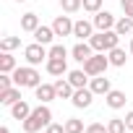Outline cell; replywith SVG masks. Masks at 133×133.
<instances>
[{
  "instance_id": "obj_26",
  "label": "cell",
  "mask_w": 133,
  "mask_h": 133,
  "mask_svg": "<svg viewBox=\"0 0 133 133\" xmlns=\"http://www.w3.org/2000/svg\"><path fill=\"white\" fill-rule=\"evenodd\" d=\"M60 8H63V13H76L84 8V0H60Z\"/></svg>"
},
{
  "instance_id": "obj_38",
  "label": "cell",
  "mask_w": 133,
  "mask_h": 133,
  "mask_svg": "<svg viewBox=\"0 0 133 133\" xmlns=\"http://www.w3.org/2000/svg\"><path fill=\"white\" fill-rule=\"evenodd\" d=\"M128 133H133V130H128Z\"/></svg>"
},
{
  "instance_id": "obj_2",
  "label": "cell",
  "mask_w": 133,
  "mask_h": 133,
  "mask_svg": "<svg viewBox=\"0 0 133 133\" xmlns=\"http://www.w3.org/2000/svg\"><path fill=\"white\" fill-rule=\"evenodd\" d=\"M11 76H13V84L21 86V89H37V86L42 84V76L37 73L34 65H18Z\"/></svg>"
},
{
  "instance_id": "obj_21",
  "label": "cell",
  "mask_w": 133,
  "mask_h": 133,
  "mask_svg": "<svg viewBox=\"0 0 133 133\" xmlns=\"http://www.w3.org/2000/svg\"><path fill=\"white\" fill-rule=\"evenodd\" d=\"M18 68V65H16V57L11 55V52H3V55H0V73H13Z\"/></svg>"
},
{
  "instance_id": "obj_7",
  "label": "cell",
  "mask_w": 133,
  "mask_h": 133,
  "mask_svg": "<svg viewBox=\"0 0 133 133\" xmlns=\"http://www.w3.org/2000/svg\"><path fill=\"white\" fill-rule=\"evenodd\" d=\"M91 99H94V91H91L89 86H84V89H76V91H73L71 104L78 107V110H86V107H91Z\"/></svg>"
},
{
  "instance_id": "obj_20",
  "label": "cell",
  "mask_w": 133,
  "mask_h": 133,
  "mask_svg": "<svg viewBox=\"0 0 133 133\" xmlns=\"http://www.w3.org/2000/svg\"><path fill=\"white\" fill-rule=\"evenodd\" d=\"M89 78H91V76H89L86 71H71V73H68V81L73 84V89H84V86L89 84Z\"/></svg>"
},
{
  "instance_id": "obj_17",
  "label": "cell",
  "mask_w": 133,
  "mask_h": 133,
  "mask_svg": "<svg viewBox=\"0 0 133 133\" xmlns=\"http://www.w3.org/2000/svg\"><path fill=\"white\" fill-rule=\"evenodd\" d=\"M55 91H57V97H60V99H71L76 89H73V84H71L68 78H63V76H60V78L55 81Z\"/></svg>"
},
{
  "instance_id": "obj_13",
  "label": "cell",
  "mask_w": 133,
  "mask_h": 133,
  "mask_svg": "<svg viewBox=\"0 0 133 133\" xmlns=\"http://www.w3.org/2000/svg\"><path fill=\"white\" fill-rule=\"evenodd\" d=\"M71 55H73V60H78V63H86V60L94 55V50H91V44H89V42H78V44L71 50Z\"/></svg>"
},
{
  "instance_id": "obj_19",
  "label": "cell",
  "mask_w": 133,
  "mask_h": 133,
  "mask_svg": "<svg viewBox=\"0 0 133 133\" xmlns=\"http://www.w3.org/2000/svg\"><path fill=\"white\" fill-rule=\"evenodd\" d=\"M39 26H42V24H39V16H37V13H24V16H21V29H24V31L34 34Z\"/></svg>"
},
{
  "instance_id": "obj_27",
  "label": "cell",
  "mask_w": 133,
  "mask_h": 133,
  "mask_svg": "<svg viewBox=\"0 0 133 133\" xmlns=\"http://www.w3.org/2000/svg\"><path fill=\"white\" fill-rule=\"evenodd\" d=\"M107 130H110V133H125V130H128V125H125V120H123V117H112V120L107 123Z\"/></svg>"
},
{
  "instance_id": "obj_6",
  "label": "cell",
  "mask_w": 133,
  "mask_h": 133,
  "mask_svg": "<svg viewBox=\"0 0 133 133\" xmlns=\"http://www.w3.org/2000/svg\"><path fill=\"white\" fill-rule=\"evenodd\" d=\"M91 24H94V29H99V31H110V29H115V16L110 13V11H97L94 13V18H91Z\"/></svg>"
},
{
  "instance_id": "obj_9",
  "label": "cell",
  "mask_w": 133,
  "mask_h": 133,
  "mask_svg": "<svg viewBox=\"0 0 133 133\" xmlns=\"http://www.w3.org/2000/svg\"><path fill=\"white\" fill-rule=\"evenodd\" d=\"M91 34H94V24H91V21H86V18L76 21V26H73V37H76L78 42H89Z\"/></svg>"
},
{
  "instance_id": "obj_28",
  "label": "cell",
  "mask_w": 133,
  "mask_h": 133,
  "mask_svg": "<svg viewBox=\"0 0 133 133\" xmlns=\"http://www.w3.org/2000/svg\"><path fill=\"white\" fill-rule=\"evenodd\" d=\"M50 57H55V60H68V50H65L63 44H52V47H50Z\"/></svg>"
},
{
  "instance_id": "obj_3",
  "label": "cell",
  "mask_w": 133,
  "mask_h": 133,
  "mask_svg": "<svg viewBox=\"0 0 133 133\" xmlns=\"http://www.w3.org/2000/svg\"><path fill=\"white\" fill-rule=\"evenodd\" d=\"M89 44H91L94 52H110V50L120 47V34H117L115 29H110V31H97V34H91Z\"/></svg>"
},
{
  "instance_id": "obj_36",
  "label": "cell",
  "mask_w": 133,
  "mask_h": 133,
  "mask_svg": "<svg viewBox=\"0 0 133 133\" xmlns=\"http://www.w3.org/2000/svg\"><path fill=\"white\" fill-rule=\"evenodd\" d=\"M130 52H133V39H130Z\"/></svg>"
},
{
  "instance_id": "obj_14",
  "label": "cell",
  "mask_w": 133,
  "mask_h": 133,
  "mask_svg": "<svg viewBox=\"0 0 133 133\" xmlns=\"http://www.w3.org/2000/svg\"><path fill=\"white\" fill-rule=\"evenodd\" d=\"M34 94H37V99L39 102H52L55 97H57V91H55V84H39L37 89H34Z\"/></svg>"
},
{
  "instance_id": "obj_11",
  "label": "cell",
  "mask_w": 133,
  "mask_h": 133,
  "mask_svg": "<svg viewBox=\"0 0 133 133\" xmlns=\"http://www.w3.org/2000/svg\"><path fill=\"white\" fill-rule=\"evenodd\" d=\"M44 68H47V73L50 76H65L68 73V60H55V57H50L47 63H44Z\"/></svg>"
},
{
  "instance_id": "obj_24",
  "label": "cell",
  "mask_w": 133,
  "mask_h": 133,
  "mask_svg": "<svg viewBox=\"0 0 133 133\" xmlns=\"http://www.w3.org/2000/svg\"><path fill=\"white\" fill-rule=\"evenodd\" d=\"M16 47H21V37H3L0 39V52H11Z\"/></svg>"
},
{
  "instance_id": "obj_16",
  "label": "cell",
  "mask_w": 133,
  "mask_h": 133,
  "mask_svg": "<svg viewBox=\"0 0 133 133\" xmlns=\"http://www.w3.org/2000/svg\"><path fill=\"white\" fill-rule=\"evenodd\" d=\"M57 34H55V29L52 26H39L37 31H34V42H39V44H52V39H55Z\"/></svg>"
},
{
  "instance_id": "obj_22",
  "label": "cell",
  "mask_w": 133,
  "mask_h": 133,
  "mask_svg": "<svg viewBox=\"0 0 133 133\" xmlns=\"http://www.w3.org/2000/svg\"><path fill=\"white\" fill-rule=\"evenodd\" d=\"M107 57H110V65H115V68H123V65H125V50L123 47H115V50H110L107 52Z\"/></svg>"
},
{
  "instance_id": "obj_15",
  "label": "cell",
  "mask_w": 133,
  "mask_h": 133,
  "mask_svg": "<svg viewBox=\"0 0 133 133\" xmlns=\"http://www.w3.org/2000/svg\"><path fill=\"white\" fill-rule=\"evenodd\" d=\"M18 99H21V86H11L5 91H0V104H5V107H13Z\"/></svg>"
},
{
  "instance_id": "obj_12",
  "label": "cell",
  "mask_w": 133,
  "mask_h": 133,
  "mask_svg": "<svg viewBox=\"0 0 133 133\" xmlns=\"http://www.w3.org/2000/svg\"><path fill=\"white\" fill-rule=\"evenodd\" d=\"M104 99H107V107H110V110H123V107H125V102H128L125 91H120V89H112Z\"/></svg>"
},
{
  "instance_id": "obj_32",
  "label": "cell",
  "mask_w": 133,
  "mask_h": 133,
  "mask_svg": "<svg viewBox=\"0 0 133 133\" xmlns=\"http://www.w3.org/2000/svg\"><path fill=\"white\" fill-rule=\"evenodd\" d=\"M120 5H123V13L133 18V0H120Z\"/></svg>"
},
{
  "instance_id": "obj_1",
  "label": "cell",
  "mask_w": 133,
  "mask_h": 133,
  "mask_svg": "<svg viewBox=\"0 0 133 133\" xmlns=\"http://www.w3.org/2000/svg\"><path fill=\"white\" fill-rule=\"evenodd\" d=\"M52 123V110L42 102L39 107H34L31 110V115L24 120V133H37V130H42V128H47Z\"/></svg>"
},
{
  "instance_id": "obj_18",
  "label": "cell",
  "mask_w": 133,
  "mask_h": 133,
  "mask_svg": "<svg viewBox=\"0 0 133 133\" xmlns=\"http://www.w3.org/2000/svg\"><path fill=\"white\" fill-rule=\"evenodd\" d=\"M11 115H13V120H26L29 115H31V107H29V102H24V99H18L13 107H11Z\"/></svg>"
},
{
  "instance_id": "obj_30",
  "label": "cell",
  "mask_w": 133,
  "mask_h": 133,
  "mask_svg": "<svg viewBox=\"0 0 133 133\" xmlns=\"http://www.w3.org/2000/svg\"><path fill=\"white\" fill-rule=\"evenodd\" d=\"M84 11H89V13L102 11V0H84Z\"/></svg>"
},
{
  "instance_id": "obj_29",
  "label": "cell",
  "mask_w": 133,
  "mask_h": 133,
  "mask_svg": "<svg viewBox=\"0 0 133 133\" xmlns=\"http://www.w3.org/2000/svg\"><path fill=\"white\" fill-rule=\"evenodd\" d=\"M11 86H16V84H13V76H11V73H0V91H5V89H11Z\"/></svg>"
},
{
  "instance_id": "obj_4",
  "label": "cell",
  "mask_w": 133,
  "mask_h": 133,
  "mask_svg": "<svg viewBox=\"0 0 133 133\" xmlns=\"http://www.w3.org/2000/svg\"><path fill=\"white\" fill-rule=\"evenodd\" d=\"M107 68H110V57L104 55V52H97V55H91L86 63H84V71L94 78V76H102V73H107Z\"/></svg>"
},
{
  "instance_id": "obj_5",
  "label": "cell",
  "mask_w": 133,
  "mask_h": 133,
  "mask_svg": "<svg viewBox=\"0 0 133 133\" xmlns=\"http://www.w3.org/2000/svg\"><path fill=\"white\" fill-rule=\"evenodd\" d=\"M24 57H26V63L29 65H42V63H47L50 60V50H44V44H39V42H34V44H29L26 50H24Z\"/></svg>"
},
{
  "instance_id": "obj_35",
  "label": "cell",
  "mask_w": 133,
  "mask_h": 133,
  "mask_svg": "<svg viewBox=\"0 0 133 133\" xmlns=\"http://www.w3.org/2000/svg\"><path fill=\"white\" fill-rule=\"evenodd\" d=\"M0 133H11V130H8V125H3V128H0Z\"/></svg>"
},
{
  "instance_id": "obj_25",
  "label": "cell",
  "mask_w": 133,
  "mask_h": 133,
  "mask_svg": "<svg viewBox=\"0 0 133 133\" xmlns=\"http://www.w3.org/2000/svg\"><path fill=\"white\" fill-rule=\"evenodd\" d=\"M65 133H86V128L78 117H68L65 120Z\"/></svg>"
},
{
  "instance_id": "obj_33",
  "label": "cell",
  "mask_w": 133,
  "mask_h": 133,
  "mask_svg": "<svg viewBox=\"0 0 133 133\" xmlns=\"http://www.w3.org/2000/svg\"><path fill=\"white\" fill-rule=\"evenodd\" d=\"M47 133H65V123L60 125V123H50L47 125Z\"/></svg>"
},
{
  "instance_id": "obj_37",
  "label": "cell",
  "mask_w": 133,
  "mask_h": 133,
  "mask_svg": "<svg viewBox=\"0 0 133 133\" xmlns=\"http://www.w3.org/2000/svg\"><path fill=\"white\" fill-rule=\"evenodd\" d=\"M16 3H26V0H16Z\"/></svg>"
},
{
  "instance_id": "obj_31",
  "label": "cell",
  "mask_w": 133,
  "mask_h": 133,
  "mask_svg": "<svg viewBox=\"0 0 133 133\" xmlns=\"http://www.w3.org/2000/svg\"><path fill=\"white\" fill-rule=\"evenodd\" d=\"M86 133H110V130L102 123H91V125H86Z\"/></svg>"
},
{
  "instance_id": "obj_8",
  "label": "cell",
  "mask_w": 133,
  "mask_h": 133,
  "mask_svg": "<svg viewBox=\"0 0 133 133\" xmlns=\"http://www.w3.org/2000/svg\"><path fill=\"white\" fill-rule=\"evenodd\" d=\"M73 26H76V21H71V16H57L52 21V29H55L57 37H71L73 34Z\"/></svg>"
},
{
  "instance_id": "obj_10",
  "label": "cell",
  "mask_w": 133,
  "mask_h": 133,
  "mask_svg": "<svg viewBox=\"0 0 133 133\" xmlns=\"http://www.w3.org/2000/svg\"><path fill=\"white\" fill-rule=\"evenodd\" d=\"M89 89L94 91V94H102V97H107L110 91H112V81L102 73V76H94L91 81H89Z\"/></svg>"
},
{
  "instance_id": "obj_34",
  "label": "cell",
  "mask_w": 133,
  "mask_h": 133,
  "mask_svg": "<svg viewBox=\"0 0 133 133\" xmlns=\"http://www.w3.org/2000/svg\"><path fill=\"white\" fill-rule=\"evenodd\" d=\"M123 120H125V125H128V130H133V110H130V112H128V115H125Z\"/></svg>"
},
{
  "instance_id": "obj_23",
  "label": "cell",
  "mask_w": 133,
  "mask_h": 133,
  "mask_svg": "<svg viewBox=\"0 0 133 133\" xmlns=\"http://www.w3.org/2000/svg\"><path fill=\"white\" fill-rule=\"evenodd\" d=\"M115 31H117L120 37L130 34V31H133V18H130V16H123V18H117V24H115Z\"/></svg>"
}]
</instances>
